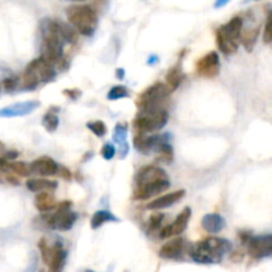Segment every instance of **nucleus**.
Wrapping results in <instances>:
<instances>
[{"instance_id": "f257e3e1", "label": "nucleus", "mask_w": 272, "mask_h": 272, "mask_svg": "<svg viewBox=\"0 0 272 272\" xmlns=\"http://www.w3.org/2000/svg\"><path fill=\"white\" fill-rule=\"evenodd\" d=\"M64 23H59L52 19H46L41 23V56L44 60L57 69H64L63 65H67L64 59V46L67 44L64 35Z\"/></svg>"}, {"instance_id": "f03ea898", "label": "nucleus", "mask_w": 272, "mask_h": 272, "mask_svg": "<svg viewBox=\"0 0 272 272\" xmlns=\"http://www.w3.org/2000/svg\"><path fill=\"white\" fill-rule=\"evenodd\" d=\"M231 251V243L223 238H207L197 242L190 248L191 259L201 264L219 263L223 256Z\"/></svg>"}, {"instance_id": "7ed1b4c3", "label": "nucleus", "mask_w": 272, "mask_h": 272, "mask_svg": "<svg viewBox=\"0 0 272 272\" xmlns=\"http://www.w3.org/2000/svg\"><path fill=\"white\" fill-rule=\"evenodd\" d=\"M67 18L74 31L82 36H92L99 25L97 11L86 4L68 7Z\"/></svg>"}, {"instance_id": "20e7f679", "label": "nucleus", "mask_w": 272, "mask_h": 272, "mask_svg": "<svg viewBox=\"0 0 272 272\" xmlns=\"http://www.w3.org/2000/svg\"><path fill=\"white\" fill-rule=\"evenodd\" d=\"M56 77V69L46 61L42 57L35 59L25 68L23 77H21V88L24 90H33L41 82L53 81Z\"/></svg>"}, {"instance_id": "39448f33", "label": "nucleus", "mask_w": 272, "mask_h": 272, "mask_svg": "<svg viewBox=\"0 0 272 272\" xmlns=\"http://www.w3.org/2000/svg\"><path fill=\"white\" fill-rule=\"evenodd\" d=\"M169 120V113L163 106L159 108H152V109L140 110L137 118L133 121L137 133H152V131L161 130Z\"/></svg>"}, {"instance_id": "423d86ee", "label": "nucleus", "mask_w": 272, "mask_h": 272, "mask_svg": "<svg viewBox=\"0 0 272 272\" xmlns=\"http://www.w3.org/2000/svg\"><path fill=\"white\" fill-rule=\"evenodd\" d=\"M72 202L64 201L61 203H57L55 212L47 215L44 218L46 224L52 230L57 231H68L71 230L73 224L77 220V214L71 210Z\"/></svg>"}, {"instance_id": "0eeeda50", "label": "nucleus", "mask_w": 272, "mask_h": 272, "mask_svg": "<svg viewBox=\"0 0 272 272\" xmlns=\"http://www.w3.org/2000/svg\"><path fill=\"white\" fill-rule=\"evenodd\" d=\"M170 90L163 82H156L152 86H149L145 92H142L137 99V106L140 110L152 109L163 106V101L169 97Z\"/></svg>"}, {"instance_id": "6e6552de", "label": "nucleus", "mask_w": 272, "mask_h": 272, "mask_svg": "<svg viewBox=\"0 0 272 272\" xmlns=\"http://www.w3.org/2000/svg\"><path fill=\"white\" fill-rule=\"evenodd\" d=\"M170 135L169 134H162V135H149L146 137L142 133H137L133 138V144L134 148L137 149L140 153L144 154H149V153L156 152L158 153L159 149L162 148L163 145L170 144Z\"/></svg>"}, {"instance_id": "1a4fd4ad", "label": "nucleus", "mask_w": 272, "mask_h": 272, "mask_svg": "<svg viewBox=\"0 0 272 272\" xmlns=\"http://www.w3.org/2000/svg\"><path fill=\"white\" fill-rule=\"evenodd\" d=\"M165 180H169L165 170L158 166H145L138 171L135 177V186H137L135 189L148 188V186L161 184Z\"/></svg>"}, {"instance_id": "9d476101", "label": "nucleus", "mask_w": 272, "mask_h": 272, "mask_svg": "<svg viewBox=\"0 0 272 272\" xmlns=\"http://www.w3.org/2000/svg\"><path fill=\"white\" fill-rule=\"evenodd\" d=\"M197 73L205 78H214L219 74L220 60L216 52H209L197 61L195 65Z\"/></svg>"}, {"instance_id": "9b49d317", "label": "nucleus", "mask_w": 272, "mask_h": 272, "mask_svg": "<svg viewBox=\"0 0 272 272\" xmlns=\"http://www.w3.org/2000/svg\"><path fill=\"white\" fill-rule=\"evenodd\" d=\"M248 254L252 258L262 259L272 254V235H260V237L250 238L247 242Z\"/></svg>"}, {"instance_id": "f8f14e48", "label": "nucleus", "mask_w": 272, "mask_h": 272, "mask_svg": "<svg viewBox=\"0 0 272 272\" xmlns=\"http://www.w3.org/2000/svg\"><path fill=\"white\" fill-rule=\"evenodd\" d=\"M190 216H191L190 207H186V209L182 210L179 215L177 216V219L174 220L171 224L161 229V231H159V238H161V239H167V238L174 237V235H179V234L184 233V231L186 230V227H188Z\"/></svg>"}, {"instance_id": "ddd939ff", "label": "nucleus", "mask_w": 272, "mask_h": 272, "mask_svg": "<svg viewBox=\"0 0 272 272\" xmlns=\"http://www.w3.org/2000/svg\"><path fill=\"white\" fill-rule=\"evenodd\" d=\"M40 105L39 101L31 100V101H24V103L14 104V105L7 106L0 109V117H23L32 113L33 110Z\"/></svg>"}, {"instance_id": "4468645a", "label": "nucleus", "mask_w": 272, "mask_h": 272, "mask_svg": "<svg viewBox=\"0 0 272 272\" xmlns=\"http://www.w3.org/2000/svg\"><path fill=\"white\" fill-rule=\"evenodd\" d=\"M29 167H31V173L39 174L42 177H52L57 174V170H59V165L51 157H40L35 159L29 165Z\"/></svg>"}, {"instance_id": "2eb2a0df", "label": "nucleus", "mask_w": 272, "mask_h": 272, "mask_svg": "<svg viewBox=\"0 0 272 272\" xmlns=\"http://www.w3.org/2000/svg\"><path fill=\"white\" fill-rule=\"evenodd\" d=\"M67 260V251L64 250L63 244L56 243L51 246V254L47 265L50 267V272H61Z\"/></svg>"}, {"instance_id": "dca6fc26", "label": "nucleus", "mask_w": 272, "mask_h": 272, "mask_svg": "<svg viewBox=\"0 0 272 272\" xmlns=\"http://www.w3.org/2000/svg\"><path fill=\"white\" fill-rule=\"evenodd\" d=\"M184 197H185V190L173 191V193H169V194L162 195V197H159V198H156L154 201H150L148 205H146V209L149 210L166 209V207H170V206H173L174 203L179 202Z\"/></svg>"}, {"instance_id": "f3484780", "label": "nucleus", "mask_w": 272, "mask_h": 272, "mask_svg": "<svg viewBox=\"0 0 272 272\" xmlns=\"http://www.w3.org/2000/svg\"><path fill=\"white\" fill-rule=\"evenodd\" d=\"M226 226V220L219 214L211 212V214H206L202 218V227L206 233L209 234H218L224 229Z\"/></svg>"}, {"instance_id": "a211bd4d", "label": "nucleus", "mask_w": 272, "mask_h": 272, "mask_svg": "<svg viewBox=\"0 0 272 272\" xmlns=\"http://www.w3.org/2000/svg\"><path fill=\"white\" fill-rule=\"evenodd\" d=\"M185 248V239L178 238L169 243L163 244L159 250V256L162 259H177L179 258Z\"/></svg>"}, {"instance_id": "6ab92c4d", "label": "nucleus", "mask_w": 272, "mask_h": 272, "mask_svg": "<svg viewBox=\"0 0 272 272\" xmlns=\"http://www.w3.org/2000/svg\"><path fill=\"white\" fill-rule=\"evenodd\" d=\"M169 186H170L169 180H165V182L153 185V186H148V188L135 189L134 198L140 199V201L153 198V197L161 194V193H163V191H166L167 189H169Z\"/></svg>"}, {"instance_id": "aec40b11", "label": "nucleus", "mask_w": 272, "mask_h": 272, "mask_svg": "<svg viewBox=\"0 0 272 272\" xmlns=\"http://www.w3.org/2000/svg\"><path fill=\"white\" fill-rule=\"evenodd\" d=\"M25 186L33 193H48V191L56 190L57 182L52 179H44V178H32L27 180Z\"/></svg>"}, {"instance_id": "412c9836", "label": "nucleus", "mask_w": 272, "mask_h": 272, "mask_svg": "<svg viewBox=\"0 0 272 272\" xmlns=\"http://www.w3.org/2000/svg\"><path fill=\"white\" fill-rule=\"evenodd\" d=\"M126 135H127V126L126 124H117L114 127V135L113 141L116 142L117 145L120 146V157L124 158L129 152V146L126 142Z\"/></svg>"}, {"instance_id": "4be33fe9", "label": "nucleus", "mask_w": 272, "mask_h": 272, "mask_svg": "<svg viewBox=\"0 0 272 272\" xmlns=\"http://www.w3.org/2000/svg\"><path fill=\"white\" fill-rule=\"evenodd\" d=\"M182 81H184V72H182L180 64H177V65H174L167 71L165 85H166L170 92H174Z\"/></svg>"}, {"instance_id": "5701e85b", "label": "nucleus", "mask_w": 272, "mask_h": 272, "mask_svg": "<svg viewBox=\"0 0 272 272\" xmlns=\"http://www.w3.org/2000/svg\"><path fill=\"white\" fill-rule=\"evenodd\" d=\"M259 32H260V25H256L255 28L242 29L239 42H242V46L246 48V51L251 52V51L254 50L256 40H258Z\"/></svg>"}, {"instance_id": "b1692460", "label": "nucleus", "mask_w": 272, "mask_h": 272, "mask_svg": "<svg viewBox=\"0 0 272 272\" xmlns=\"http://www.w3.org/2000/svg\"><path fill=\"white\" fill-rule=\"evenodd\" d=\"M35 206L40 212H50L56 209L57 202L50 193H39L35 199Z\"/></svg>"}, {"instance_id": "393cba45", "label": "nucleus", "mask_w": 272, "mask_h": 272, "mask_svg": "<svg viewBox=\"0 0 272 272\" xmlns=\"http://www.w3.org/2000/svg\"><path fill=\"white\" fill-rule=\"evenodd\" d=\"M215 36H216V46H218V48H219V51L223 53V55L230 56V55H234V53L237 52L238 48H239V44H238V42L227 39L226 36H223L219 31H216Z\"/></svg>"}, {"instance_id": "a878e982", "label": "nucleus", "mask_w": 272, "mask_h": 272, "mask_svg": "<svg viewBox=\"0 0 272 272\" xmlns=\"http://www.w3.org/2000/svg\"><path fill=\"white\" fill-rule=\"evenodd\" d=\"M108 222H118V218L114 216L112 212H109L108 210H99V211L95 212V215L92 216V220H90V227L93 230H97L99 227H101L103 224Z\"/></svg>"}, {"instance_id": "bb28decb", "label": "nucleus", "mask_w": 272, "mask_h": 272, "mask_svg": "<svg viewBox=\"0 0 272 272\" xmlns=\"http://www.w3.org/2000/svg\"><path fill=\"white\" fill-rule=\"evenodd\" d=\"M57 108H52V109L46 113V116L42 117V126L48 133H53L57 130L59 127V117H57Z\"/></svg>"}, {"instance_id": "cd10ccee", "label": "nucleus", "mask_w": 272, "mask_h": 272, "mask_svg": "<svg viewBox=\"0 0 272 272\" xmlns=\"http://www.w3.org/2000/svg\"><path fill=\"white\" fill-rule=\"evenodd\" d=\"M126 97H129V92H127V89L125 88V86H122V85L113 86V88L109 90V93H108V100H110V101L126 99Z\"/></svg>"}, {"instance_id": "c85d7f7f", "label": "nucleus", "mask_w": 272, "mask_h": 272, "mask_svg": "<svg viewBox=\"0 0 272 272\" xmlns=\"http://www.w3.org/2000/svg\"><path fill=\"white\" fill-rule=\"evenodd\" d=\"M86 126H88L89 130H92L97 137H104V135L106 134V131H108L106 125L104 124L103 121H93V122H88Z\"/></svg>"}, {"instance_id": "c756f323", "label": "nucleus", "mask_w": 272, "mask_h": 272, "mask_svg": "<svg viewBox=\"0 0 272 272\" xmlns=\"http://www.w3.org/2000/svg\"><path fill=\"white\" fill-rule=\"evenodd\" d=\"M159 159L165 163H171L173 162L174 154H173V148L170 144H166V145H163L162 148L159 149Z\"/></svg>"}, {"instance_id": "7c9ffc66", "label": "nucleus", "mask_w": 272, "mask_h": 272, "mask_svg": "<svg viewBox=\"0 0 272 272\" xmlns=\"http://www.w3.org/2000/svg\"><path fill=\"white\" fill-rule=\"evenodd\" d=\"M165 218L163 214H159V212H156V214H153L150 216V219H149V231L152 233V231H157L162 224V220Z\"/></svg>"}, {"instance_id": "2f4dec72", "label": "nucleus", "mask_w": 272, "mask_h": 272, "mask_svg": "<svg viewBox=\"0 0 272 272\" xmlns=\"http://www.w3.org/2000/svg\"><path fill=\"white\" fill-rule=\"evenodd\" d=\"M19 84H20L19 82V77H16V76H11V77L4 78L3 81V86L7 92H14L15 89H18Z\"/></svg>"}, {"instance_id": "473e14b6", "label": "nucleus", "mask_w": 272, "mask_h": 272, "mask_svg": "<svg viewBox=\"0 0 272 272\" xmlns=\"http://www.w3.org/2000/svg\"><path fill=\"white\" fill-rule=\"evenodd\" d=\"M263 40H264L265 44H269L272 40V19L271 14H268L267 16V21H265L264 25V32H263Z\"/></svg>"}, {"instance_id": "72a5a7b5", "label": "nucleus", "mask_w": 272, "mask_h": 272, "mask_svg": "<svg viewBox=\"0 0 272 272\" xmlns=\"http://www.w3.org/2000/svg\"><path fill=\"white\" fill-rule=\"evenodd\" d=\"M39 250H40V252H41L42 262L47 264V262H48V258H50V254H51V246L47 243V241L44 239V238H42V239H40Z\"/></svg>"}, {"instance_id": "f704fd0d", "label": "nucleus", "mask_w": 272, "mask_h": 272, "mask_svg": "<svg viewBox=\"0 0 272 272\" xmlns=\"http://www.w3.org/2000/svg\"><path fill=\"white\" fill-rule=\"evenodd\" d=\"M101 156H103L106 161L113 158V157L116 156V148H114V145H112V144L104 145V148L101 149Z\"/></svg>"}, {"instance_id": "c9c22d12", "label": "nucleus", "mask_w": 272, "mask_h": 272, "mask_svg": "<svg viewBox=\"0 0 272 272\" xmlns=\"http://www.w3.org/2000/svg\"><path fill=\"white\" fill-rule=\"evenodd\" d=\"M57 174H59V175H60L61 178H64L65 180H71V178H72L71 171H69V170H68L67 167H64V166H59Z\"/></svg>"}, {"instance_id": "e433bc0d", "label": "nucleus", "mask_w": 272, "mask_h": 272, "mask_svg": "<svg viewBox=\"0 0 272 272\" xmlns=\"http://www.w3.org/2000/svg\"><path fill=\"white\" fill-rule=\"evenodd\" d=\"M63 93L67 96V97H69V99H72V100H76L77 97H80V96H81V92H80L78 89H65Z\"/></svg>"}, {"instance_id": "4c0bfd02", "label": "nucleus", "mask_w": 272, "mask_h": 272, "mask_svg": "<svg viewBox=\"0 0 272 272\" xmlns=\"http://www.w3.org/2000/svg\"><path fill=\"white\" fill-rule=\"evenodd\" d=\"M229 2H231V0H215V3H214V8L224 7Z\"/></svg>"}, {"instance_id": "58836bf2", "label": "nucleus", "mask_w": 272, "mask_h": 272, "mask_svg": "<svg viewBox=\"0 0 272 272\" xmlns=\"http://www.w3.org/2000/svg\"><path fill=\"white\" fill-rule=\"evenodd\" d=\"M6 153V148H4V144L0 141V158L3 157V154Z\"/></svg>"}, {"instance_id": "ea45409f", "label": "nucleus", "mask_w": 272, "mask_h": 272, "mask_svg": "<svg viewBox=\"0 0 272 272\" xmlns=\"http://www.w3.org/2000/svg\"><path fill=\"white\" fill-rule=\"evenodd\" d=\"M125 76V71L124 69H117V77L122 78Z\"/></svg>"}, {"instance_id": "a19ab883", "label": "nucleus", "mask_w": 272, "mask_h": 272, "mask_svg": "<svg viewBox=\"0 0 272 272\" xmlns=\"http://www.w3.org/2000/svg\"><path fill=\"white\" fill-rule=\"evenodd\" d=\"M69 2H85V0H69Z\"/></svg>"}, {"instance_id": "79ce46f5", "label": "nucleus", "mask_w": 272, "mask_h": 272, "mask_svg": "<svg viewBox=\"0 0 272 272\" xmlns=\"http://www.w3.org/2000/svg\"><path fill=\"white\" fill-rule=\"evenodd\" d=\"M85 272H95V271H90V269H86V271Z\"/></svg>"}]
</instances>
